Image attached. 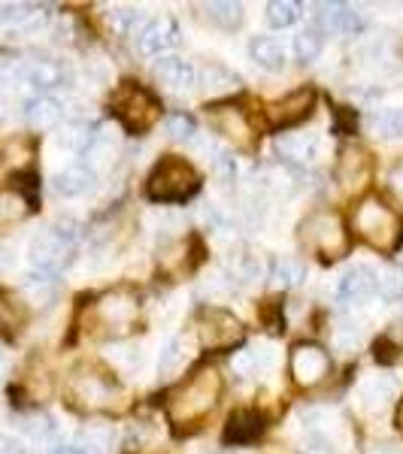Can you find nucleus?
Here are the masks:
<instances>
[{"instance_id":"1","label":"nucleus","mask_w":403,"mask_h":454,"mask_svg":"<svg viewBox=\"0 0 403 454\" xmlns=\"http://www.w3.org/2000/svg\"><path fill=\"white\" fill-rule=\"evenodd\" d=\"M222 372L216 367H201L186 379L176 391H170L167 397V419L173 421L176 430H188L197 427L212 409L218 406L222 397Z\"/></svg>"},{"instance_id":"2","label":"nucleus","mask_w":403,"mask_h":454,"mask_svg":"<svg viewBox=\"0 0 403 454\" xmlns=\"http://www.w3.org/2000/svg\"><path fill=\"white\" fill-rule=\"evenodd\" d=\"M352 227L376 252H394L403 233L400 215L385 200H379V197H364L358 203L355 212H352Z\"/></svg>"},{"instance_id":"3","label":"nucleus","mask_w":403,"mask_h":454,"mask_svg":"<svg viewBox=\"0 0 403 454\" xmlns=\"http://www.w3.org/2000/svg\"><path fill=\"white\" fill-rule=\"evenodd\" d=\"M137 315H140V297L134 288H113L107 294H100L88 309L91 318V333L104 336V340H119L134 327Z\"/></svg>"},{"instance_id":"4","label":"nucleus","mask_w":403,"mask_h":454,"mask_svg":"<svg viewBox=\"0 0 403 454\" xmlns=\"http://www.w3.org/2000/svg\"><path fill=\"white\" fill-rule=\"evenodd\" d=\"M67 400L83 412H107L122 400V387L107 370L94 364H79L67 379Z\"/></svg>"},{"instance_id":"5","label":"nucleus","mask_w":403,"mask_h":454,"mask_svg":"<svg viewBox=\"0 0 403 454\" xmlns=\"http://www.w3.org/2000/svg\"><path fill=\"white\" fill-rule=\"evenodd\" d=\"M149 197L158 203H179L186 197H192L201 188V176L186 158L167 155L155 164V170L149 176Z\"/></svg>"},{"instance_id":"6","label":"nucleus","mask_w":403,"mask_h":454,"mask_svg":"<svg viewBox=\"0 0 403 454\" xmlns=\"http://www.w3.org/2000/svg\"><path fill=\"white\" fill-rule=\"evenodd\" d=\"M300 239L304 246H310L312 252H319L325 261H336L349 252V233L343 218L331 209H319L300 222Z\"/></svg>"},{"instance_id":"7","label":"nucleus","mask_w":403,"mask_h":454,"mask_svg":"<svg viewBox=\"0 0 403 454\" xmlns=\"http://www.w3.org/2000/svg\"><path fill=\"white\" fill-rule=\"evenodd\" d=\"M113 109L130 134H143V130H149L161 115L158 100L152 98L146 88L134 85V82H124L119 91L113 94Z\"/></svg>"},{"instance_id":"8","label":"nucleus","mask_w":403,"mask_h":454,"mask_svg":"<svg viewBox=\"0 0 403 454\" xmlns=\"http://www.w3.org/2000/svg\"><path fill=\"white\" fill-rule=\"evenodd\" d=\"M197 340H201L203 348L209 351H222V348H233L237 342H243V325L240 318H233L228 309H203L197 315Z\"/></svg>"},{"instance_id":"9","label":"nucleus","mask_w":403,"mask_h":454,"mask_svg":"<svg viewBox=\"0 0 403 454\" xmlns=\"http://www.w3.org/2000/svg\"><path fill=\"white\" fill-rule=\"evenodd\" d=\"M288 370H291V379H295L300 387H316L325 382L328 372H331V357H328V351L316 346V342H297V346L291 348Z\"/></svg>"},{"instance_id":"10","label":"nucleus","mask_w":403,"mask_h":454,"mask_svg":"<svg viewBox=\"0 0 403 454\" xmlns=\"http://www.w3.org/2000/svg\"><path fill=\"white\" fill-rule=\"evenodd\" d=\"M73 246H76V243H70L67 237H61L55 227H46V231H40L31 239V248H28V254H31V263H34L36 270H40L43 276H55L58 270H61L64 263L70 261Z\"/></svg>"},{"instance_id":"11","label":"nucleus","mask_w":403,"mask_h":454,"mask_svg":"<svg viewBox=\"0 0 403 454\" xmlns=\"http://www.w3.org/2000/svg\"><path fill=\"white\" fill-rule=\"evenodd\" d=\"M137 49L143 55H161L164 58L167 49H173L179 43V27L170 16H155L146 19L140 27H137Z\"/></svg>"},{"instance_id":"12","label":"nucleus","mask_w":403,"mask_h":454,"mask_svg":"<svg viewBox=\"0 0 403 454\" xmlns=\"http://www.w3.org/2000/svg\"><path fill=\"white\" fill-rule=\"evenodd\" d=\"M316 106V91L312 88H297V91L285 94L282 100H276L270 106V124L276 128H295V124L306 121Z\"/></svg>"},{"instance_id":"13","label":"nucleus","mask_w":403,"mask_h":454,"mask_svg":"<svg viewBox=\"0 0 403 454\" xmlns=\"http://www.w3.org/2000/svg\"><path fill=\"white\" fill-rule=\"evenodd\" d=\"M225 276L233 282V288H237V285L249 288V285H258L264 276H267V263H264L261 252H255V248H249V246H240V248H233L228 254V261H225Z\"/></svg>"},{"instance_id":"14","label":"nucleus","mask_w":403,"mask_h":454,"mask_svg":"<svg viewBox=\"0 0 403 454\" xmlns=\"http://www.w3.org/2000/svg\"><path fill=\"white\" fill-rule=\"evenodd\" d=\"M152 76H155L158 85H164L167 91H173V94H186L197 85L194 64L186 61V58H179V55H164L161 61H155Z\"/></svg>"},{"instance_id":"15","label":"nucleus","mask_w":403,"mask_h":454,"mask_svg":"<svg viewBox=\"0 0 403 454\" xmlns=\"http://www.w3.org/2000/svg\"><path fill=\"white\" fill-rule=\"evenodd\" d=\"M207 115H209L212 128H216L222 137H228L233 145H243V149H249V145L255 143L252 121L246 119L243 109H237V106H212V109H207Z\"/></svg>"},{"instance_id":"16","label":"nucleus","mask_w":403,"mask_h":454,"mask_svg":"<svg viewBox=\"0 0 403 454\" xmlns=\"http://www.w3.org/2000/svg\"><path fill=\"white\" fill-rule=\"evenodd\" d=\"M376 288H379L376 273H373L367 263H355V267H349L346 273L340 276L336 297H340L346 306H361L364 300H370L376 294Z\"/></svg>"},{"instance_id":"17","label":"nucleus","mask_w":403,"mask_h":454,"mask_svg":"<svg viewBox=\"0 0 403 454\" xmlns=\"http://www.w3.org/2000/svg\"><path fill=\"white\" fill-rule=\"evenodd\" d=\"M316 10V27L321 34H358L364 27L361 12L349 4H319Z\"/></svg>"},{"instance_id":"18","label":"nucleus","mask_w":403,"mask_h":454,"mask_svg":"<svg viewBox=\"0 0 403 454\" xmlns=\"http://www.w3.org/2000/svg\"><path fill=\"white\" fill-rule=\"evenodd\" d=\"M19 82L31 85L34 91H55L67 82V73L58 61H49V58H36V61H21L19 70Z\"/></svg>"},{"instance_id":"19","label":"nucleus","mask_w":403,"mask_h":454,"mask_svg":"<svg viewBox=\"0 0 403 454\" xmlns=\"http://www.w3.org/2000/svg\"><path fill=\"white\" fill-rule=\"evenodd\" d=\"M367 176H370V155L367 152L355 143L343 145L340 158H336V182H340L343 188H358Z\"/></svg>"},{"instance_id":"20","label":"nucleus","mask_w":403,"mask_h":454,"mask_svg":"<svg viewBox=\"0 0 403 454\" xmlns=\"http://www.w3.org/2000/svg\"><path fill=\"white\" fill-rule=\"evenodd\" d=\"M319 134H282L280 140H276V152L282 155L285 164H312V160L319 158Z\"/></svg>"},{"instance_id":"21","label":"nucleus","mask_w":403,"mask_h":454,"mask_svg":"<svg viewBox=\"0 0 403 454\" xmlns=\"http://www.w3.org/2000/svg\"><path fill=\"white\" fill-rule=\"evenodd\" d=\"M394 394H398V387L388 376H367L361 385H358V400H361V409L370 415H379L385 412L388 406H391Z\"/></svg>"},{"instance_id":"22","label":"nucleus","mask_w":403,"mask_h":454,"mask_svg":"<svg viewBox=\"0 0 403 454\" xmlns=\"http://www.w3.org/2000/svg\"><path fill=\"white\" fill-rule=\"evenodd\" d=\"M243 82L233 70H228L225 64H207L201 73V91L207 94L209 100H222V98H231L237 94Z\"/></svg>"},{"instance_id":"23","label":"nucleus","mask_w":403,"mask_h":454,"mask_svg":"<svg viewBox=\"0 0 403 454\" xmlns=\"http://www.w3.org/2000/svg\"><path fill=\"white\" fill-rule=\"evenodd\" d=\"M49 12L43 6H31V4H16V6H4L0 10V21L6 27H12L16 34H34L46 25Z\"/></svg>"},{"instance_id":"24","label":"nucleus","mask_w":403,"mask_h":454,"mask_svg":"<svg viewBox=\"0 0 403 454\" xmlns=\"http://www.w3.org/2000/svg\"><path fill=\"white\" fill-rule=\"evenodd\" d=\"M264 430V419L255 409H237V412L228 419V427H225V439L233 445H249L261 436Z\"/></svg>"},{"instance_id":"25","label":"nucleus","mask_w":403,"mask_h":454,"mask_svg":"<svg viewBox=\"0 0 403 454\" xmlns=\"http://www.w3.org/2000/svg\"><path fill=\"white\" fill-rule=\"evenodd\" d=\"M25 325H28L25 297H19L16 291L0 288V333H4V336H19Z\"/></svg>"},{"instance_id":"26","label":"nucleus","mask_w":403,"mask_h":454,"mask_svg":"<svg viewBox=\"0 0 403 454\" xmlns=\"http://www.w3.org/2000/svg\"><path fill=\"white\" fill-rule=\"evenodd\" d=\"M273 364H276V355L267 342L249 346V348L233 355V370H237L240 376H261V372H267Z\"/></svg>"},{"instance_id":"27","label":"nucleus","mask_w":403,"mask_h":454,"mask_svg":"<svg viewBox=\"0 0 403 454\" xmlns=\"http://www.w3.org/2000/svg\"><path fill=\"white\" fill-rule=\"evenodd\" d=\"M61 115H64V106L58 104L55 98H49V94H40V98L28 100V106H25V119L34 130H52L55 124L61 121Z\"/></svg>"},{"instance_id":"28","label":"nucleus","mask_w":403,"mask_h":454,"mask_svg":"<svg viewBox=\"0 0 403 454\" xmlns=\"http://www.w3.org/2000/svg\"><path fill=\"white\" fill-rule=\"evenodd\" d=\"M91 185H94V170L85 164L67 167V170H61L52 179V188L61 197H79V194H85Z\"/></svg>"},{"instance_id":"29","label":"nucleus","mask_w":403,"mask_h":454,"mask_svg":"<svg viewBox=\"0 0 403 454\" xmlns=\"http://www.w3.org/2000/svg\"><path fill=\"white\" fill-rule=\"evenodd\" d=\"M249 55H252V61L258 64V67L276 73L285 67V49L280 40H273V36H255L252 43H249Z\"/></svg>"},{"instance_id":"30","label":"nucleus","mask_w":403,"mask_h":454,"mask_svg":"<svg viewBox=\"0 0 403 454\" xmlns=\"http://www.w3.org/2000/svg\"><path fill=\"white\" fill-rule=\"evenodd\" d=\"M115 149H119V134H115L113 128H98V130H94L91 140H88V149H85L91 170H94V167L109 164V158L115 155Z\"/></svg>"},{"instance_id":"31","label":"nucleus","mask_w":403,"mask_h":454,"mask_svg":"<svg viewBox=\"0 0 403 454\" xmlns=\"http://www.w3.org/2000/svg\"><path fill=\"white\" fill-rule=\"evenodd\" d=\"M28 212H31V194L19 192L16 185L0 192V227H10V224L21 222Z\"/></svg>"},{"instance_id":"32","label":"nucleus","mask_w":403,"mask_h":454,"mask_svg":"<svg viewBox=\"0 0 403 454\" xmlns=\"http://www.w3.org/2000/svg\"><path fill=\"white\" fill-rule=\"evenodd\" d=\"M188 357H192V351H188V340H186V336H176V340L167 342L164 351H161V364H158L161 376L176 379L182 370H186Z\"/></svg>"},{"instance_id":"33","label":"nucleus","mask_w":403,"mask_h":454,"mask_svg":"<svg viewBox=\"0 0 403 454\" xmlns=\"http://www.w3.org/2000/svg\"><path fill=\"white\" fill-rule=\"evenodd\" d=\"M83 454H115V430L109 424H88L83 427Z\"/></svg>"},{"instance_id":"34","label":"nucleus","mask_w":403,"mask_h":454,"mask_svg":"<svg viewBox=\"0 0 403 454\" xmlns=\"http://www.w3.org/2000/svg\"><path fill=\"white\" fill-rule=\"evenodd\" d=\"M203 16H207L209 25L222 27V31H233V27L243 25V6L240 4H228V0H212V4H203Z\"/></svg>"},{"instance_id":"35","label":"nucleus","mask_w":403,"mask_h":454,"mask_svg":"<svg viewBox=\"0 0 403 454\" xmlns=\"http://www.w3.org/2000/svg\"><path fill=\"white\" fill-rule=\"evenodd\" d=\"M304 279H306V267H304V261H297V258H282L270 270V285L282 291L297 288V285H304Z\"/></svg>"},{"instance_id":"36","label":"nucleus","mask_w":403,"mask_h":454,"mask_svg":"<svg viewBox=\"0 0 403 454\" xmlns=\"http://www.w3.org/2000/svg\"><path fill=\"white\" fill-rule=\"evenodd\" d=\"M370 130L383 140H398L403 137V106H385L370 115Z\"/></svg>"},{"instance_id":"37","label":"nucleus","mask_w":403,"mask_h":454,"mask_svg":"<svg viewBox=\"0 0 403 454\" xmlns=\"http://www.w3.org/2000/svg\"><path fill=\"white\" fill-rule=\"evenodd\" d=\"M321 49H325V36H321V31H319L316 25L306 27V31H300L295 36V55H297V61H304V64L316 61V58L321 55Z\"/></svg>"},{"instance_id":"38","label":"nucleus","mask_w":403,"mask_h":454,"mask_svg":"<svg viewBox=\"0 0 403 454\" xmlns=\"http://www.w3.org/2000/svg\"><path fill=\"white\" fill-rule=\"evenodd\" d=\"M264 19H267L270 27H280L282 31V27H291L300 19V6L291 4V0H270Z\"/></svg>"},{"instance_id":"39","label":"nucleus","mask_w":403,"mask_h":454,"mask_svg":"<svg viewBox=\"0 0 403 454\" xmlns=\"http://www.w3.org/2000/svg\"><path fill=\"white\" fill-rule=\"evenodd\" d=\"M55 300V282L52 276H31L25 282V303H34V306H46Z\"/></svg>"},{"instance_id":"40","label":"nucleus","mask_w":403,"mask_h":454,"mask_svg":"<svg viewBox=\"0 0 403 454\" xmlns=\"http://www.w3.org/2000/svg\"><path fill=\"white\" fill-rule=\"evenodd\" d=\"M137 21H140V12H137V10H109V12H104L107 31H109V34H115V36L134 34Z\"/></svg>"},{"instance_id":"41","label":"nucleus","mask_w":403,"mask_h":454,"mask_svg":"<svg viewBox=\"0 0 403 454\" xmlns=\"http://www.w3.org/2000/svg\"><path fill=\"white\" fill-rule=\"evenodd\" d=\"M212 176H216L222 185H231L237 179V158L225 149H212Z\"/></svg>"},{"instance_id":"42","label":"nucleus","mask_w":403,"mask_h":454,"mask_svg":"<svg viewBox=\"0 0 403 454\" xmlns=\"http://www.w3.org/2000/svg\"><path fill=\"white\" fill-rule=\"evenodd\" d=\"M361 336H364L361 325H355V321H343V325L334 331V346L340 351H355L358 342H361Z\"/></svg>"},{"instance_id":"43","label":"nucleus","mask_w":403,"mask_h":454,"mask_svg":"<svg viewBox=\"0 0 403 454\" xmlns=\"http://www.w3.org/2000/svg\"><path fill=\"white\" fill-rule=\"evenodd\" d=\"M167 134L173 137V140H182V143H192L197 128H194V119L186 113H173L170 119H167Z\"/></svg>"},{"instance_id":"44","label":"nucleus","mask_w":403,"mask_h":454,"mask_svg":"<svg viewBox=\"0 0 403 454\" xmlns=\"http://www.w3.org/2000/svg\"><path fill=\"white\" fill-rule=\"evenodd\" d=\"M19 427L25 430L28 436H34V439H46L49 434H52V421H49L46 415H40V412L25 415V419L19 421Z\"/></svg>"},{"instance_id":"45","label":"nucleus","mask_w":403,"mask_h":454,"mask_svg":"<svg viewBox=\"0 0 403 454\" xmlns=\"http://www.w3.org/2000/svg\"><path fill=\"white\" fill-rule=\"evenodd\" d=\"M379 291H383L385 300H403V276L394 273V270H388V273L379 279Z\"/></svg>"},{"instance_id":"46","label":"nucleus","mask_w":403,"mask_h":454,"mask_svg":"<svg viewBox=\"0 0 403 454\" xmlns=\"http://www.w3.org/2000/svg\"><path fill=\"white\" fill-rule=\"evenodd\" d=\"M203 222H207L212 231H225V227H228V215H225L222 209L212 207V203H209V207L203 209Z\"/></svg>"},{"instance_id":"47","label":"nucleus","mask_w":403,"mask_h":454,"mask_svg":"<svg viewBox=\"0 0 403 454\" xmlns=\"http://www.w3.org/2000/svg\"><path fill=\"white\" fill-rule=\"evenodd\" d=\"M383 346H394L398 351H403V321H398V325H391V331L385 333Z\"/></svg>"},{"instance_id":"48","label":"nucleus","mask_w":403,"mask_h":454,"mask_svg":"<svg viewBox=\"0 0 403 454\" xmlns=\"http://www.w3.org/2000/svg\"><path fill=\"white\" fill-rule=\"evenodd\" d=\"M0 454H25V449H21V442H16L12 436L0 434Z\"/></svg>"},{"instance_id":"49","label":"nucleus","mask_w":403,"mask_h":454,"mask_svg":"<svg viewBox=\"0 0 403 454\" xmlns=\"http://www.w3.org/2000/svg\"><path fill=\"white\" fill-rule=\"evenodd\" d=\"M391 188L403 197V164H398V167L391 170Z\"/></svg>"},{"instance_id":"50","label":"nucleus","mask_w":403,"mask_h":454,"mask_svg":"<svg viewBox=\"0 0 403 454\" xmlns=\"http://www.w3.org/2000/svg\"><path fill=\"white\" fill-rule=\"evenodd\" d=\"M55 454H83V451H79V449H70V445H64V449H58Z\"/></svg>"},{"instance_id":"51","label":"nucleus","mask_w":403,"mask_h":454,"mask_svg":"<svg viewBox=\"0 0 403 454\" xmlns=\"http://www.w3.org/2000/svg\"><path fill=\"white\" fill-rule=\"evenodd\" d=\"M398 430L403 434V400H400V409H398Z\"/></svg>"},{"instance_id":"52","label":"nucleus","mask_w":403,"mask_h":454,"mask_svg":"<svg viewBox=\"0 0 403 454\" xmlns=\"http://www.w3.org/2000/svg\"><path fill=\"white\" fill-rule=\"evenodd\" d=\"M4 372H6V361H4V355H0V379H4Z\"/></svg>"}]
</instances>
